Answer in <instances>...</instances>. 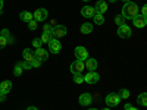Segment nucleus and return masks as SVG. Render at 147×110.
Returning a JSON list of instances; mask_svg holds the SVG:
<instances>
[{"label":"nucleus","instance_id":"35","mask_svg":"<svg viewBox=\"0 0 147 110\" xmlns=\"http://www.w3.org/2000/svg\"><path fill=\"white\" fill-rule=\"evenodd\" d=\"M6 100V94H3V93H0V103H3Z\"/></svg>","mask_w":147,"mask_h":110},{"label":"nucleus","instance_id":"15","mask_svg":"<svg viewBox=\"0 0 147 110\" xmlns=\"http://www.w3.org/2000/svg\"><path fill=\"white\" fill-rule=\"evenodd\" d=\"M94 9H96V12H99V13H105V12L107 10V3L105 2V0H99V2L96 3Z\"/></svg>","mask_w":147,"mask_h":110},{"label":"nucleus","instance_id":"27","mask_svg":"<svg viewBox=\"0 0 147 110\" xmlns=\"http://www.w3.org/2000/svg\"><path fill=\"white\" fill-rule=\"evenodd\" d=\"M37 27H38V22H37L35 19H32V21H30V22H28V28H30L31 31H35V30H37Z\"/></svg>","mask_w":147,"mask_h":110},{"label":"nucleus","instance_id":"16","mask_svg":"<svg viewBox=\"0 0 147 110\" xmlns=\"http://www.w3.org/2000/svg\"><path fill=\"white\" fill-rule=\"evenodd\" d=\"M10 90H12V82L10 81H2L0 82V93L7 94Z\"/></svg>","mask_w":147,"mask_h":110},{"label":"nucleus","instance_id":"18","mask_svg":"<svg viewBox=\"0 0 147 110\" xmlns=\"http://www.w3.org/2000/svg\"><path fill=\"white\" fill-rule=\"evenodd\" d=\"M19 18H21V21H24V22H30V21L34 19L32 13H31V12H28V10L21 12V13H19Z\"/></svg>","mask_w":147,"mask_h":110},{"label":"nucleus","instance_id":"43","mask_svg":"<svg viewBox=\"0 0 147 110\" xmlns=\"http://www.w3.org/2000/svg\"><path fill=\"white\" fill-rule=\"evenodd\" d=\"M88 110H97V109H94V107H91V109H88Z\"/></svg>","mask_w":147,"mask_h":110},{"label":"nucleus","instance_id":"36","mask_svg":"<svg viewBox=\"0 0 147 110\" xmlns=\"http://www.w3.org/2000/svg\"><path fill=\"white\" fill-rule=\"evenodd\" d=\"M131 107H132V106H131L129 103H125V106H124V109H125V110H129Z\"/></svg>","mask_w":147,"mask_h":110},{"label":"nucleus","instance_id":"29","mask_svg":"<svg viewBox=\"0 0 147 110\" xmlns=\"http://www.w3.org/2000/svg\"><path fill=\"white\" fill-rule=\"evenodd\" d=\"M41 44H43V43H41L40 38H34V40H32V47H34V48H40Z\"/></svg>","mask_w":147,"mask_h":110},{"label":"nucleus","instance_id":"2","mask_svg":"<svg viewBox=\"0 0 147 110\" xmlns=\"http://www.w3.org/2000/svg\"><path fill=\"white\" fill-rule=\"evenodd\" d=\"M105 103L107 104V107H116V106L121 103V99H119V95H118V94L110 93V94H107V95H106Z\"/></svg>","mask_w":147,"mask_h":110},{"label":"nucleus","instance_id":"12","mask_svg":"<svg viewBox=\"0 0 147 110\" xmlns=\"http://www.w3.org/2000/svg\"><path fill=\"white\" fill-rule=\"evenodd\" d=\"M78 101H80L81 106H88V104H91V101H93V97H91V94H88V93H82V94L80 95Z\"/></svg>","mask_w":147,"mask_h":110},{"label":"nucleus","instance_id":"26","mask_svg":"<svg viewBox=\"0 0 147 110\" xmlns=\"http://www.w3.org/2000/svg\"><path fill=\"white\" fill-rule=\"evenodd\" d=\"M74 82L75 84H82L84 82V75L82 73H75V75H74Z\"/></svg>","mask_w":147,"mask_h":110},{"label":"nucleus","instance_id":"40","mask_svg":"<svg viewBox=\"0 0 147 110\" xmlns=\"http://www.w3.org/2000/svg\"><path fill=\"white\" fill-rule=\"evenodd\" d=\"M102 110H110V107H105V109H102Z\"/></svg>","mask_w":147,"mask_h":110},{"label":"nucleus","instance_id":"20","mask_svg":"<svg viewBox=\"0 0 147 110\" xmlns=\"http://www.w3.org/2000/svg\"><path fill=\"white\" fill-rule=\"evenodd\" d=\"M0 35L5 37V38L7 40V44H12V43L15 41V40H13V37H10V32H9L7 28H3V30H2V34H0Z\"/></svg>","mask_w":147,"mask_h":110},{"label":"nucleus","instance_id":"21","mask_svg":"<svg viewBox=\"0 0 147 110\" xmlns=\"http://www.w3.org/2000/svg\"><path fill=\"white\" fill-rule=\"evenodd\" d=\"M93 21H94V23H97V25H102V23L105 22L103 13H99V12H96L94 16H93Z\"/></svg>","mask_w":147,"mask_h":110},{"label":"nucleus","instance_id":"3","mask_svg":"<svg viewBox=\"0 0 147 110\" xmlns=\"http://www.w3.org/2000/svg\"><path fill=\"white\" fill-rule=\"evenodd\" d=\"M68 32L66 27L65 25H55L53 30H52V35H53V38H62V37H65Z\"/></svg>","mask_w":147,"mask_h":110},{"label":"nucleus","instance_id":"8","mask_svg":"<svg viewBox=\"0 0 147 110\" xmlns=\"http://www.w3.org/2000/svg\"><path fill=\"white\" fill-rule=\"evenodd\" d=\"M34 19L38 22V21H46L47 19V16H49V12H47V9H44V7H40V9H37L35 12H34Z\"/></svg>","mask_w":147,"mask_h":110},{"label":"nucleus","instance_id":"14","mask_svg":"<svg viewBox=\"0 0 147 110\" xmlns=\"http://www.w3.org/2000/svg\"><path fill=\"white\" fill-rule=\"evenodd\" d=\"M84 65H85V69H88L90 72L91 70H96L97 69V60L96 59H91V57H88L87 60H84Z\"/></svg>","mask_w":147,"mask_h":110},{"label":"nucleus","instance_id":"23","mask_svg":"<svg viewBox=\"0 0 147 110\" xmlns=\"http://www.w3.org/2000/svg\"><path fill=\"white\" fill-rule=\"evenodd\" d=\"M137 101H138L141 106L146 107V106H147V94H146V93H141V94L137 97Z\"/></svg>","mask_w":147,"mask_h":110},{"label":"nucleus","instance_id":"31","mask_svg":"<svg viewBox=\"0 0 147 110\" xmlns=\"http://www.w3.org/2000/svg\"><path fill=\"white\" fill-rule=\"evenodd\" d=\"M41 63H43L41 60H40V59H35V57H34V60H32V62H31L32 68H40V66H41Z\"/></svg>","mask_w":147,"mask_h":110},{"label":"nucleus","instance_id":"25","mask_svg":"<svg viewBox=\"0 0 147 110\" xmlns=\"http://www.w3.org/2000/svg\"><path fill=\"white\" fill-rule=\"evenodd\" d=\"M22 70H24V69H22L21 62H19V63H16V65H15V68H13V75H15V76H21Z\"/></svg>","mask_w":147,"mask_h":110},{"label":"nucleus","instance_id":"9","mask_svg":"<svg viewBox=\"0 0 147 110\" xmlns=\"http://www.w3.org/2000/svg\"><path fill=\"white\" fill-rule=\"evenodd\" d=\"M132 23H134V27H136V28H144L147 25V18L138 13L137 16L132 18Z\"/></svg>","mask_w":147,"mask_h":110},{"label":"nucleus","instance_id":"32","mask_svg":"<svg viewBox=\"0 0 147 110\" xmlns=\"http://www.w3.org/2000/svg\"><path fill=\"white\" fill-rule=\"evenodd\" d=\"M52 30H53V27L50 25V23H44L43 25V32H50L52 34Z\"/></svg>","mask_w":147,"mask_h":110},{"label":"nucleus","instance_id":"44","mask_svg":"<svg viewBox=\"0 0 147 110\" xmlns=\"http://www.w3.org/2000/svg\"><path fill=\"white\" fill-rule=\"evenodd\" d=\"M82 2H88V0H82Z\"/></svg>","mask_w":147,"mask_h":110},{"label":"nucleus","instance_id":"5","mask_svg":"<svg viewBox=\"0 0 147 110\" xmlns=\"http://www.w3.org/2000/svg\"><path fill=\"white\" fill-rule=\"evenodd\" d=\"M75 57H77V60H81V62H84V60H87L88 59V52H87V48L85 47H82V46H78L77 48H75Z\"/></svg>","mask_w":147,"mask_h":110},{"label":"nucleus","instance_id":"30","mask_svg":"<svg viewBox=\"0 0 147 110\" xmlns=\"http://www.w3.org/2000/svg\"><path fill=\"white\" fill-rule=\"evenodd\" d=\"M21 66H22V69H32L31 62H27V60H24V62H21Z\"/></svg>","mask_w":147,"mask_h":110},{"label":"nucleus","instance_id":"34","mask_svg":"<svg viewBox=\"0 0 147 110\" xmlns=\"http://www.w3.org/2000/svg\"><path fill=\"white\" fill-rule=\"evenodd\" d=\"M140 15H143V16H146V18H147V6H146V5L141 7V13H140Z\"/></svg>","mask_w":147,"mask_h":110},{"label":"nucleus","instance_id":"28","mask_svg":"<svg viewBox=\"0 0 147 110\" xmlns=\"http://www.w3.org/2000/svg\"><path fill=\"white\" fill-rule=\"evenodd\" d=\"M115 23L119 27V25H122V23H125V18L122 16V15H118V16H115Z\"/></svg>","mask_w":147,"mask_h":110},{"label":"nucleus","instance_id":"19","mask_svg":"<svg viewBox=\"0 0 147 110\" xmlns=\"http://www.w3.org/2000/svg\"><path fill=\"white\" fill-rule=\"evenodd\" d=\"M81 32L82 34H90V32H93V25L90 22H84L82 25H81Z\"/></svg>","mask_w":147,"mask_h":110},{"label":"nucleus","instance_id":"38","mask_svg":"<svg viewBox=\"0 0 147 110\" xmlns=\"http://www.w3.org/2000/svg\"><path fill=\"white\" fill-rule=\"evenodd\" d=\"M27 110H38V109H37V107H34V106H30Z\"/></svg>","mask_w":147,"mask_h":110},{"label":"nucleus","instance_id":"24","mask_svg":"<svg viewBox=\"0 0 147 110\" xmlns=\"http://www.w3.org/2000/svg\"><path fill=\"white\" fill-rule=\"evenodd\" d=\"M118 95H119L121 100H127V99H129V91H128L127 88H124V90H121V91L118 93Z\"/></svg>","mask_w":147,"mask_h":110},{"label":"nucleus","instance_id":"33","mask_svg":"<svg viewBox=\"0 0 147 110\" xmlns=\"http://www.w3.org/2000/svg\"><path fill=\"white\" fill-rule=\"evenodd\" d=\"M6 46H7V40L5 38V37L0 35V50H2V48H5Z\"/></svg>","mask_w":147,"mask_h":110},{"label":"nucleus","instance_id":"6","mask_svg":"<svg viewBox=\"0 0 147 110\" xmlns=\"http://www.w3.org/2000/svg\"><path fill=\"white\" fill-rule=\"evenodd\" d=\"M99 79H100V75H99V73H97L96 70H88V73H87V75H84V82H87V84H97V82H99Z\"/></svg>","mask_w":147,"mask_h":110},{"label":"nucleus","instance_id":"42","mask_svg":"<svg viewBox=\"0 0 147 110\" xmlns=\"http://www.w3.org/2000/svg\"><path fill=\"white\" fill-rule=\"evenodd\" d=\"M129 110H138V109H136V107H131Z\"/></svg>","mask_w":147,"mask_h":110},{"label":"nucleus","instance_id":"7","mask_svg":"<svg viewBox=\"0 0 147 110\" xmlns=\"http://www.w3.org/2000/svg\"><path fill=\"white\" fill-rule=\"evenodd\" d=\"M49 50H50V53H53V54H57L60 50H62V44H60V41L57 38H52L50 43H49Z\"/></svg>","mask_w":147,"mask_h":110},{"label":"nucleus","instance_id":"4","mask_svg":"<svg viewBox=\"0 0 147 110\" xmlns=\"http://www.w3.org/2000/svg\"><path fill=\"white\" fill-rule=\"evenodd\" d=\"M118 35L121 38H129L132 35V31H131V27H128L127 23H122V25L118 27Z\"/></svg>","mask_w":147,"mask_h":110},{"label":"nucleus","instance_id":"11","mask_svg":"<svg viewBox=\"0 0 147 110\" xmlns=\"http://www.w3.org/2000/svg\"><path fill=\"white\" fill-rule=\"evenodd\" d=\"M34 57H35V59H40L41 62H44V60H47V59H49V52H47V50H44L43 47L35 48V52H34Z\"/></svg>","mask_w":147,"mask_h":110},{"label":"nucleus","instance_id":"41","mask_svg":"<svg viewBox=\"0 0 147 110\" xmlns=\"http://www.w3.org/2000/svg\"><path fill=\"white\" fill-rule=\"evenodd\" d=\"M122 2H124V3H127V2H131V0H122Z\"/></svg>","mask_w":147,"mask_h":110},{"label":"nucleus","instance_id":"39","mask_svg":"<svg viewBox=\"0 0 147 110\" xmlns=\"http://www.w3.org/2000/svg\"><path fill=\"white\" fill-rule=\"evenodd\" d=\"M107 2H110V3H116L118 0H107Z\"/></svg>","mask_w":147,"mask_h":110},{"label":"nucleus","instance_id":"37","mask_svg":"<svg viewBox=\"0 0 147 110\" xmlns=\"http://www.w3.org/2000/svg\"><path fill=\"white\" fill-rule=\"evenodd\" d=\"M2 9H3V0H0V13H2Z\"/></svg>","mask_w":147,"mask_h":110},{"label":"nucleus","instance_id":"10","mask_svg":"<svg viewBox=\"0 0 147 110\" xmlns=\"http://www.w3.org/2000/svg\"><path fill=\"white\" fill-rule=\"evenodd\" d=\"M71 72L75 75V73H82V70L85 69V65H84V62H81V60H75L74 63H71Z\"/></svg>","mask_w":147,"mask_h":110},{"label":"nucleus","instance_id":"13","mask_svg":"<svg viewBox=\"0 0 147 110\" xmlns=\"http://www.w3.org/2000/svg\"><path fill=\"white\" fill-rule=\"evenodd\" d=\"M94 13H96V9L91 7V6H84V7L81 9V15H82L84 18H93Z\"/></svg>","mask_w":147,"mask_h":110},{"label":"nucleus","instance_id":"17","mask_svg":"<svg viewBox=\"0 0 147 110\" xmlns=\"http://www.w3.org/2000/svg\"><path fill=\"white\" fill-rule=\"evenodd\" d=\"M22 56H24V60H27V62H32L34 60V52L31 48H24Z\"/></svg>","mask_w":147,"mask_h":110},{"label":"nucleus","instance_id":"22","mask_svg":"<svg viewBox=\"0 0 147 110\" xmlns=\"http://www.w3.org/2000/svg\"><path fill=\"white\" fill-rule=\"evenodd\" d=\"M52 38H53V35H52L50 32H43V35L40 37V40H41L43 44H49Z\"/></svg>","mask_w":147,"mask_h":110},{"label":"nucleus","instance_id":"1","mask_svg":"<svg viewBox=\"0 0 147 110\" xmlns=\"http://www.w3.org/2000/svg\"><path fill=\"white\" fill-rule=\"evenodd\" d=\"M121 15L125 18V21L127 19H132L134 16L138 15V6L134 2H127V3H124V6H122Z\"/></svg>","mask_w":147,"mask_h":110}]
</instances>
